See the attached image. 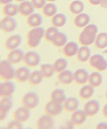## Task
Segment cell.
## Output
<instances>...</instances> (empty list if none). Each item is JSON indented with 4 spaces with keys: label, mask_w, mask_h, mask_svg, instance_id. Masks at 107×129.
Segmentation results:
<instances>
[{
    "label": "cell",
    "mask_w": 107,
    "mask_h": 129,
    "mask_svg": "<svg viewBox=\"0 0 107 129\" xmlns=\"http://www.w3.org/2000/svg\"><path fill=\"white\" fill-rule=\"evenodd\" d=\"M13 101L11 97L2 98L0 102V119L4 120L7 117V113L12 108Z\"/></svg>",
    "instance_id": "obj_10"
},
{
    "label": "cell",
    "mask_w": 107,
    "mask_h": 129,
    "mask_svg": "<svg viewBox=\"0 0 107 129\" xmlns=\"http://www.w3.org/2000/svg\"><path fill=\"white\" fill-rule=\"evenodd\" d=\"M43 22L42 17L39 13H33L28 17L26 19V23L28 27L31 28H36L39 27L42 25Z\"/></svg>",
    "instance_id": "obj_24"
},
{
    "label": "cell",
    "mask_w": 107,
    "mask_h": 129,
    "mask_svg": "<svg viewBox=\"0 0 107 129\" xmlns=\"http://www.w3.org/2000/svg\"><path fill=\"white\" fill-rule=\"evenodd\" d=\"M84 4L81 1L76 0L72 2L69 5V10L74 15H79L84 10Z\"/></svg>",
    "instance_id": "obj_34"
},
{
    "label": "cell",
    "mask_w": 107,
    "mask_h": 129,
    "mask_svg": "<svg viewBox=\"0 0 107 129\" xmlns=\"http://www.w3.org/2000/svg\"><path fill=\"white\" fill-rule=\"evenodd\" d=\"M34 7L32 6L31 2L28 1H25L23 2L21 4H20L18 6V10H19V13L21 16L26 17L29 16L34 11Z\"/></svg>",
    "instance_id": "obj_17"
},
{
    "label": "cell",
    "mask_w": 107,
    "mask_h": 129,
    "mask_svg": "<svg viewBox=\"0 0 107 129\" xmlns=\"http://www.w3.org/2000/svg\"><path fill=\"white\" fill-rule=\"evenodd\" d=\"M27 108L23 107L19 108L13 113V117L15 120H17L20 122H24L28 120L30 115V112Z\"/></svg>",
    "instance_id": "obj_12"
},
{
    "label": "cell",
    "mask_w": 107,
    "mask_h": 129,
    "mask_svg": "<svg viewBox=\"0 0 107 129\" xmlns=\"http://www.w3.org/2000/svg\"><path fill=\"white\" fill-rule=\"evenodd\" d=\"M74 124L70 120L69 122H65V124H63V126H61V128H74Z\"/></svg>",
    "instance_id": "obj_41"
},
{
    "label": "cell",
    "mask_w": 107,
    "mask_h": 129,
    "mask_svg": "<svg viewBox=\"0 0 107 129\" xmlns=\"http://www.w3.org/2000/svg\"><path fill=\"white\" fill-rule=\"evenodd\" d=\"M87 115L84 111L82 110H76L73 112L71 117V121L74 125L79 126L85 122L87 119Z\"/></svg>",
    "instance_id": "obj_19"
},
{
    "label": "cell",
    "mask_w": 107,
    "mask_h": 129,
    "mask_svg": "<svg viewBox=\"0 0 107 129\" xmlns=\"http://www.w3.org/2000/svg\"><path fill=\"white\" fill-rule=\"evenodd\" d=\"M89 65L98 72H103L107 69V60L102 55L95 54L89 58Z\"/></svg>",
    "instance_id": "obj_5"
},
{
    "label": "cell",
    "mask_w": 107,
    "mask_h": 129,
    "mask_svg": "<svg viewBox=\"0 0 107 129\" xmlns=\"http://www.w3.org/2000/svg\"><path fill=\"white\" fill-rule=\"evenodd\" d=\"M59 30H58V28L56 27H49V28H48L47 30L45 31V33H44V39L46 40L47 42H50V41H51L52 37H53V35H54L56 33L58 32Z\"/></svg>",
    "instance_id": "obj_38"
},
{
    "label": "cell",
    "mask_w": 107,
    "mask_h": 129,
    "mask_svg": "<svg viewBox=\"0 0 107 129\" xmlns=\"http://www.w3.org/2000/svg\"><path fill=\"white\" fill-rule=\"evenodd\" d=\"M13 0H0V2L2 5H6V4H10L11 2H12Z\"/></svg>",
    "instance_id": "obj_46"
},
{
    "label": "cell",
    "mask_w": 107,
    "mask_h": 129,
    "mask_svg": "<svg viewBox=\"0 0 107 129\" xmlns=\"http://www.w3.org/2000/svg\"><path fill=\"white\" fill-rule=\"evenodd\" d=\"M105 97H106V99H107V90H106V95H105Z\"/></svg>",
    "instance_id": "obj_49"
},
{
    "label": "cell",
    "mask_w": 107,
    "mask_h": 129,
    "mask_svg": "<svg viewBox=\"0 0 107 129\" xmlns=\"http://www.w3.org/2000/svg\"><path fill=\"white\" fill-rule=\"evenodd\" d=\"M74 81L76 84L83 85L88 81L89 79V73L85 69L81 68L78 69L74 72Z\"/></svg>",
    "instance_id": "obj_16"
},
{
    "label": "cell",
    "mask_w": 107,
    "mask_h": 129,
    "mask_svg": "<svg viewBox=\"0 0 107 129\" xmlns=\"http://www.w3.org/2000/svg\"><path fill=\"white\" fill-rule=\"evenodd\" d=\"M67 35L65 33L60 32V31L56 33L53 35L50 41L52 44L54 45L55 47H58V48L64 46L67 44Z\"/></svg>",
    "instance_id": "obj_14"
},
{
    "label": "cell",
    "mask_w": 107,
    "mask_h": 129,
    "mask_svg": "<svg viewBox=\"0 0 107 129\" xmlns=\"http://www.w3.org/2000/svg\"><path fill=\"white\" fill-rule=\"evenodd\" d=\"M40 71L44 78H50L56 72L54 65L50 64H42L40 68Z\"/></svg>",
    "instance_id": "obj_31"
},
{
    "label": "cell",
    "mask_w": 107,
    "mask_h": 129,
    "mask_svg": "<svg viewBox=\"0 0 107 129\" xmlns=\"http://www.w3.org/2000/svg\"><path fill=\"white\" fill-rule=\"evenodd\" d=\"M79 106V101L76 97H69L65 99L63 109L67 112H74Z\"/></svg>",
    "instance_id": "obj_23"
},
{
    "label": "cell",
    "mask_w": 107,
    "mask_h": 129,
    "mask_svg": "<svg viewBox=\"0 0 107 129\" xmlns=\"http://www.w3.org/2000/svg\"><path fill=\"white\" fill-rule=\"evenodd\" d=\"M15 71L8 60H2L0 63V76L2 80L10 81L15 77Z\"/></svg>",
    "instance_id": "obj_3"
},
{
    "label": "cell",
    "mask_w": 107,
    "mask_h": 129,
    "mask_svg": "<svg viewBox=\"0 0 107 129\" xmlns=\"http://www.w3.org/2000/svg\"><path fill=\"white\" fill-rule=\"evenodd\" d=\"M30 2L37 9H41L46 5V0H30Z\"/></svg>",
    "instance_id": "obj_39"
},
{
    "label": "cell",
    "mask_w": 107,
    "mask_h": 129,
    "mask_svg": "<svg viewBox=\"0 0 107 129\" xmlns=\"http://www.w3.org/2000/svg\"><path fill=\"white\" fill-rule=\"evenodd\" d=\"M90 4H91L93 6H97L99 5L101 3V0H89Z\"/></svg>",
    "instance_id": "obj_43"
},
{
    "label": "cell",
    "mask_w": 107,
    "mask_h": 129,
    "mask_svg": "<svg viewBox=\"0 0 107 129\" xmlns=\"http://www.w3.org/2000/svg\"><path fill=\"white\" fill-rule=\"evenodd\" d=\"M58 80L63 85H69L74 81V74L68 70L62 71L58 74Z\"/></svg>",
    "instance_id": "obj_21"
},
{
    "label": "cell",
    "mask_w": 107,
    "mask_h": 129,
    "mask_svg": "<svg viewBox=\"0 0 107 129\" xmlns=\"http://www.w3.org/2000/svg\"><path fill=\"white\" fill-rule=\"evenodd\" d=\"M102 114H103L104 117L107 118V103L103 107V109H102Z\"/></svg>",
    "instance_id": "obj_45"
},
{
    "label": "cell",
    "mask_w": 107,
    "mask_h": 129,
    "mask_svg": "<svg viewBox=\"0 0 107 129\" xmlns=\"http://www.w3.org/2000/svg\"><path fill=\"white\" fill-rule=\"evenodd\" d=\"M22 42V37L19 35H14L6 40L5 43V48L8 50H13L17 49L21 45Z\"/></svg>",
    "instance_id": "obj_13"
},
{
    "label": "cell",
    "mask_w": 107,
    "mask_h": 129,
    "mask_svg": "<svg viewBox=\"0 0 107 129\" xmlns=\"http://www.w3.org/2000/svg\"><path fill=\"white\" fill-rule=\"evenodd\" d=\"M15 1L17 2H25V0H15Z\"/></svg>",
    "instance_id": "obj_47"
},
{
    "label": "cell",
    "mask_w": 107,
    "mask_h": 129,
    "mask_svg": "<svg viewBox=\"0 0 107 129\" xmlns=\"http://www.w3.org/2000/svg\"><path fill=\"white\" fill-rule=\"evenodd\" d=\"M95 45L98 49H104L107 47V33H100L97 36Z\"/></svg>",
    "instance_id": "obj_33"
},
{
    "label": "cell",
    "mask_w": 107,
    "mask_h": 129,
    "mask_svg": "<svg viewBox=\"0 0 107 129\" xmlns=\"http://www.w3.org/2000/svg\"><path fill=\"white\" fill-rule=\"evenodd\" d=\"M67 22V18L64 14L62 13H58L52 17L51 23L52 26L57 28L62 27L65 25Z\"/></svg>",
    "instance_id": "obj_30"
},
{
    "label": "cell",
    "mask_w": 107,
    "mask_h": 129,
    "mask_svg": "<svg viewBox=\"0 0 107 129\" xmlns=\"http://www.w3.org/2000/svg\"><path fill=\"white\" fill-rule=\"evenodd\" d=\"M50 99L51 101L62 104V103L64 102L66 99L65 92L61 89H56L52 92Z\"/></svg>",
    "instance_id": "obj_29"
},
{
    "label": "cell",
    "mask_w": 107,
    "mask_h": 129,
    "mask_svg": "<svg viewBox=\"0 0 107 129\" xmlns=\"http://www.w3.org/2000/svg\"><path fill=\"white\" fill-rule=\"evenodd\" d=\"M88 83L93 87H98L102 83V76L99 72H94L91 73L89 76Z\"/></svg>",
    "instance_id": "obj_28"
},
{
    "label": "cell",
    "mask_w": 107,
    "mask_h": 129,
    "mask_svg": "<svg viewBox=\"0 0 107 129\" xmlns=\"http://www.w3.org/2000/svg\"><path fill=\"white\" fill-rule=\"evenodd\" d=\"M25 54L21 49H15L11 50L7 56V60L11 64H17L23 60Z\"/></svg>",
    "instance_id": "obj_18"
},
{
    "label": "cell",
    "mask_w": 107,
    "mask_h": 129,
    "mask_svg": "<svg viewBox=\"0 0 107 129\" xmlns=\"http://www.w3.org/2000/svg\"><path fill=\"white\" fill-rule=\"evenodd\" d=\"M18 12V6L15 4H6L3 7V13L6 17H13L17 14Z\"/></svg>",
    "instance_id": "obj_35"
},
{
    "label": "cell",
    "mask_w": 107,
    "mask_h": 129,
    "mask_svg": "<svg viewBox=\"0 0 107 129\" xmlns=\"http://www.w3.org/2000/svg\"><path fill=\"white\" fill-rule=\"evenodd\" d=\"M57 7L54 4H48L44 6L42 9V13L44 16L47 17H52L57 13Z\"/></svg>",
    "instance_id": "obj_37"
},
{
    "label": "cell",
    "mask_w": 107,
    "mask_h": 129,
    "mask_svg": "<svg viewBox=\"0 0 107 129\" xmlns=\"http://www.w3.org/2000/svg\"><path fill=\"white\" fill-rule=\"evenodd\" d=\"M7 128L8 129H21L23 128V125L21 122H19L17 120H13L11 122L8 124L7 126Z\"/></svg>",
    "instance_id": "obj_40"
},
{
    "label": "cell",
    "mask_w": 107,
    "mask_h": 129,
    "mask_svg": "<svg viewBox=\"0 0 107 129\" xmlns=\"http://www.w3.org/2000/svg\"><path fill=\"white\" fill-rule=\"evenodd\" d=\"M100 109L99 102L97 100L93 99L87 102L84 105L83 111L86 113L87 117H91L97 114Z\"/></svg>",
    "instance_id": "obj_9"
},
{
    "label": "cell",
    "mask_w": 107,
    "mask_h": 129,
    "mask_svg": "<svg viewBox=\"0 0 107 129\" xmlns=\"http://www.w3.org/2000/svg\"><path fill=\"white\" fill-rule=\"evenodd\" d=\"M79 46L78 44L75 42H69L67 43L63 48V54L67 58L74 56L75 55H77V52L79 50Z\"/></svg>",
    "instance_id": "obj_20"
},
{
    "label": "cell",
    "mask_w": 107,
    "mask_h": 129,
    "mask_svg": "<svg viewBox=\"0 0 107 129\" xmlns=\"http://www.w3.org/2000/svg\"><path fill=\"white\" fill-rule=\"evenodd\" d=\"M91 52L87 46H83L79 48L77 54V60L80 62H85L91 58Z\"/></svg>",
    "instance_id": "obj_26"
},
{
    "label": "cell",
    "mask_w": 107,
    "mask_h": 129,
    "mask_svg": "<svg viewBox=\"0 0 107 129\" xmlns=\"http://www.w3.org/2000/svg\"><path fill=\"white\" fill-rule=\"evenodd\" d=\"M39 97L34 92H28L23 96L21 100V104L23 107L28 109H33L37 107L39 104Z\"/></svg>",
    "instance_id": "obj_4"
},
{
    "label": "cell",
    "mask_w": 107,
    "mask_h": 129,
    "mask_svg": "<svg viewBox=\"0 0 107 129\" xmlns=\"http://www.w3.org/2000/svg\"><path fill=\"white\" fill-rule=\"evenodd\" d=\"M23 60L24 64L28 67L34 68L41 62V56L36 52L30 51L25 54Z\"/></svg>",
    "instance_id": "obj_6"
},
{
    "label": "cell",
    "mask_w": 107,
    "mask_h": 129,
    "mask_svg": "<svg viewBox=\"0 0 107 129\" xmlns=\"http://www.w3.org/2000/svg\"><path fill=\"white\" fill-rule=\"evenodd\" d=\"M45 30L42 27H36L27 33V45L30 48H35L40 44L42 39L44 37Z\"/></svg>",
    "instance_id": "obj_2"
},
{
    "label": "cell",
    "mask_w": 107,
    "mask_h": 129,
    "mask_svg": "<svg viewBox=\"0 0 107 129\" xmlns=\"http://www.w3.org/2000/svg\"><path fill=\"white\" fill-rule=\"evenodd\" d=\"M97 128L99 129H107V123L106 122H100L97 125Z\"/></svg>",
    "instance_id": "obj_42"
},
{
    "label": "cell",
    "mask_w": 107,
    "mask_h": 129,
    "mask_svg": "<svg viewBox=\"0 0 107 129\" xmlns=\"http://www.w3.org/2000/svg\"><path fill=\"white\" fill-rule=\"evenodd\" d=\"M46 1L50 2H55V1H56V0H46Z\"/></svg>",
    "instance_id": "obj_48"
},
{
    "label": "cell",
    "mask_w": 107,
    "mask_h": 129,
    "mask_svg": "<svg viewBox=\"0 0 107 129\" xmlns=\"http://www.w3.org/2000/svg\"><path fill=\"white\" fill-rule=\"evenodd\" d=\"M100 6H101L103 9H107V0H101Z\"/></svg>",
    "instance_id": "obj_44"
},
{
    "label": "cell",
    "mask_w": 107,
    "mask_h": 129,
    "mask_svg": "<svg viewBox=\"0 0 107 129\" xmlns=\"http://www.w3.org/2000/svg\"><path fill=\"white\" fill-rule=\"evenodd\" d=\"M63 109V106L61 103L50 101L46 104L44 108V111L46 115H50L51 117H56L60 115Z\"/></svg>",
    "instance_id": "obj_8"
},
{
    "label": "cell",
    "mask_w": 107,
    "mask_h": 129,
    "mask_svg": "<svg viewBox=\"0 0 107 129\" xmlns=\"http://www.w3.org/2000/svg\"><path fill=\"white\" fill-rule=\"evenodd\" d=\"M0 27L4 33H11L15 30L17 23L12 17H5L1 20Z\"/></svg>",
    "instance_id": "obj_7"
},
{
    "label": "cell",
    "mask_w": 107,
    "mask_h": 129,
    "mask_svg": "<svg viewBox=\"0 0 107 129\" xmlns=\"http://www.w3.org/2000/svg\"><path fill=\"white\" fill-rule=\"evenodd\" d=\"M43 76L41 74V71L35 70L30 73L29 78H28V82L31 85L36 86L39 85L42 81L43 80Z\"/></svg>",
    "instance_id": "obj_32"
},
{
    "label": "cell",
    "mask_w": 107,
    "mask_h": 129,
    "mask_svg": "<svg viewBox=\"0 0 107 129\" xmlns=\"http://www.w3.org/2000/svg\"><path fill=\"white\" fill-rule=\"evenodd\" d=\"M95 87L91 85H85L82 87L79 91V97L80 99L87 100L92 97L95 93Z\"/></svg>",
    "instance_id": "obj_27"
},
{
    "label": "cell",
    "mask_w": 107,
    "mask_h": 129,
    "mask_svg": "<svg viewBox=\"0 0 107 129\" xmlns=\"http://www.w3.org/2000/svg\"><path fill=\"white\" fill-rule=\"evenodd\" d=\"M53 65H54L56 72L57 74H60L62 71L66 69L68 66V62L65 59L60 58L57 59Z\"/></svg>",
    "instance_id": "obj_36"
},
{
    "label": "cell",
    "mask_w": 107,
    "mask_h": 129,
    "mask_svg": "<svg viewBox=\"0 0 107 129\" xmlns=\"http://www.w3.org/2000/svg\"><path fill=\"white\" fill-rule=\"evenodd\" d=\"M15 91V85L12 81H7L0 85V94L2 98L11 97Z\"/></svg>",
    "instance_id": "obj_11"
},
{
    "label": "cell",
    "mask_w": 107,
    "mask_h": 129,
    "mask_svg": "<svg viewBox=\"0 0 107 129\" xmlns=\"http://www.w3.org/2000/svg\"><path fill=\"white\" fill-rule=\"evenodd\" d=\"M98 27L94 24H91L85 27L79 36V42L83 46L91 45L96 40Z\"/></svg>",
    "instance_id": "obj_1"
},
{
    "label": "cell",
    "mask_w": 107,
    "mask_h": 129,
    "mask_svg": "<svg viewBox=\"0 0 107 129\" xmlns=\"http://www.w3.org/2000/svg\"><path fill=\"white\" fill-rule=\"evenodd\" d=\"M30 74V70L26 67H21L15 71V79L18 82H25L28 80Z\"/></svg>",
    "instance_id": "obj_22"
},
{
    "label": "cell",
    "mask_w": 107,
    "mask_h": 129,
    "mask_svg": "<svg viewBox=\"0 0 107 129\" xmlns=\"http://www.w3.org/2000/svg\"><path fill=\"white\" fill-rule=\"evenodd\" d=\"M90 17L87 13H80L74 19V25L77 28H83L89 25Z\"/></svg>",
    "instance_id": "obj_25"
},
{
    "label": "cell",
    "mask_w": 107,
    "mask_h": 129,
    "mask_svg": "<svg viewBox=\"0 0 107 129\" xmlns=\"http://www.w3.org/2000/svg\"><path fill=\"white\" fill-rule=\"evenodd\" d=\"M52 117L48 115L42 116L37 121V128L40 129L52 128L54 125V122Z\"/></svg>",
    "instance_id": "obj_15"
}]
</instances>
